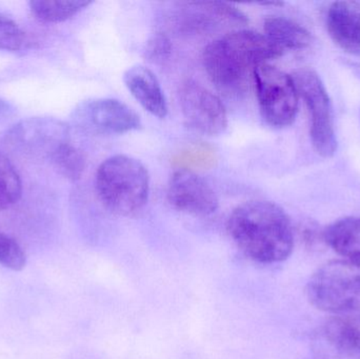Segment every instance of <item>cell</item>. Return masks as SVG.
Listing matches in <instances>:
<instances>
[{
	"mask_svg": "<svg viewBox=\"0 0 360 359\" xmlns=\"http://www.w3.org/2000/svg\"><path fill=\"white\" fill-rule=\"evenodd\" d=\"M226 229L239 250L256 263H281L293 251L291 221L273 202L251 200L240 204L229 217Z\"/></svg>",
	"mask_w": 360,
	"mask_h": 359,
	"instance_id": "cell-1",
	"label": "cell"
},
{
	"mask_svg": "<svg viewBox=\"0 0 360 359\" xmlns=\"http://www.w3.org/2000/svg\"><path fill=\"white\" fill-rule=\"evenodd\" d=\"M283 53L266 36L243 30L210 44L203 52V65L219 90L239 94L254 80L256 67L278 58Z\"/></svg>",
	"mask_w": 360,
	"mask_h": 359,
	"instance_id": "cell-2",
	"label": "cell"
},
{
	"mask_svg": "<svg viewBox=\"0 0 360 359\" xmlns=\"http://www.w3.org/2000/svg\"><path fill=\"white\" fill-rule=\"evenodd\" d=\"M96 190L99 200L110 212L120 216H132L147 204L149 173L135 158L112 156L97 170Z\"/></svg>",
	"mask_w": 360,
	"mask_h": 359,
	"instance_id": "cell-3",
	"label": "cell"
},
{
	"mask_svg": "<svg viewBox=\"0 0 360 359\" xmlns=\"http://www.w3.org/2000/svg\"><path fill=\"white\" fill-rule=\"evenodd\" d=\"M307 299L329 313H360V266L332 261L321 266L307 284Z\"/></svg>",
	"mask_w": 360,
	"mask_h": 359,
	"instance_id": "cell-4",
	"label": "cell"
},
{
	"mask_svg": "<svg viewBox=\"0 0 360 359\" xmlns=\"http://www.w3.org/2000/svg\"><path fill=\"white\" fill-rule=\"evenodd\" d=\"M292 78L310 114L313 145L319 155L331 157L338 149V139L329 94L321 77L312 70H298Z\"/></svg>",
	"mask_w": 360,
	"mask_h": 359,
	"instance_id": "cell-5",
	"label": "cell"
},
{
	"mask_svg": "<svg viewBox=\"0 0 360 359\" xmlns=\"http://www.w3.org/2000/svg\"><path fill=\"white\" fill-rule=\"evenodd\" d=\"M254 82L260 113L266 124L275 128L293 124L298 110V93L293 78L264 63L256 67Z\"/></svg>",
	"mask_w": 360,
	"mask_h": 359,
	"instance_id": "cell-6",
	"label": "cell"
},
{
	"mask_svg": "<svg viewBox=\"0 0 360 359\" xmlns=\"http://www.w3.org/2000/svg\"><path fill=\"white\" fill-rule=\"evenodd\" d=\"M70 141L69 126L50 117L21 120L8 129L4 136L8 149L34 159L50 160L53 154Z\"/></svg>",
	"mask_w": 360,
	"mask_h": 359,
	"instance_id": "cell-7",
	"label": "cell"
},
{
	"mask_svg": "<svg viewBox=\"0 0 360 359\" xmlns=\"http://www.w3.org/2000/svg\"><path fill=\"white\" fill-rule=\"evenodd\" d=\"M184 122L195 132L207 136L221 134L228 126V115L222 101L211 91L193 80H186L179 90Z\"/></svg>",
	"mask_w": 360,
	"mask_h": 359,
	"instance_id": "cell-8",
	"label": "cell"
},
{
	"mask_svg": "<svg viewBox=\"0 0 360 359\" xmlns=\"http://www.w3.org/2000/svg\"><path fill=\"white\" fill-rule=\"evenodd\" d=\"M74 124L89 132L124 134L141 128L132 109L116 99H94L80 103L73 112Z\"/></svg>",
	"mask_w": 360,
	"mask_h": 359,
	"instance_id": "cell-9",
	"label": "cell"
},
{
	"mask_svg": "<svg viewBox=\"0 0 360 359\" xmlns=\"http://www.w3.org/2000/svg\"><path fill=\"white\" fill-rule=\"evenodd\" d=\"M168 202L180 212L209 216L217 211L218 198L211 187L194 172L177 171L168 187Z\"/></svg>",
	"mask_w": 360,
	"mask_h": 359,
	"instance_id": "cell-10",
	"label": "cell"
},
{
	"mask_svg": "<svg viewBox=\"0 0 360 359\" xmlns=\"http://www.w3.org/2000/svg\"><path fill=\"white\" fill-rule=\"evenodd\" d=\"M179 27L192 33L207 32L221 23L245 25L247 16L228 2L195 1L180 4Z\"/></svg>",
	"mask_w": 360,
	"mask_h": 359,
	"instance_id": "cell-11",
	"label": "cell"
},
{
	"mask_svg": "<svg viewBox=\"0 0 360 359\" xmlns=\"http://www.w3.org/2000/svg\"><path fill=\"white\" fill-rule=\"evenodd\" d=\"M327 27L333 41L360 57V2L338 1L328 11Z\"/></svg>",
	"mask_w": 360,
	"mask_h": 359,
	"instance_id": "cell-12",
	"label": "cell"
},
{
	"mask_svg": "<svg viewBox=\"0 0 360 359\" xmlns=\"http://www.w3.org/2000/svg\"><path fill=\"white\" fill-rule=\"evenodd\" d=\"M124 81L141 107L152 115L165 118L168 115V103L155 74L143 67L135 65L124 73Z\"/></svg>",
	"mask_w": 360,
	"mask_h": 359,
	"instance_id": "cell-13",
	"label": "cell"
},
{
	"mask_svg": "<svg viewBox=\"0 0 360 359\" xmlns=\"http://www.w3.org/2000/svg\"><path fill=\"white\" fill-rule=\"evenodd\" d=\"M321 334L338 353L360 359V313L340 314L329 318L323 324Z\"/></svg>",
	"mask_w": 360,
	"mask_h": 359,
	"instance_id": "cell-14",
	"label": "cell"
},
{
	"mask_svg": "<svg viewBox=\"0 0 360 359\" xmlns=\"http://www.w3.org/2000/svg\"><path fill=\"white\" fill-rule=\"evenodd\" d=\"M323 240L345 261L360 266V218L346 217L330 225Z\"/></svg>",
	"mask_w": 360,
	"mask_h": 359,
	"instance_id": "cell-15",
	"label": "cell"
},
{
	"mask_svg": "<svg viewBox=\"0 0 360 359\" xmlns=\"http://www.w3.org/2000/svg\"><path fill=\"white\" fill-rule=\"evenodd\" d=\"M266 37L281 51L304 50L312 42L304 27L283 17H269L264 20Z\"/></svg>",
	"mask_w": 360,
	"mask_h": 359,
	"instance_id": "cell-16",
	"label": "cell"
},
{
	"mask_svg": "<svg viewBox=\"0 0 360 359\" xmlns=\"http://www.w3.org/2000/svg\"><path fill=\"white\" fill-rule=\"evenodd\" d=\"M86 0H34L30 1L32 14L42 22H63L90 6Z\"/></svg>",
	"mask_w": 360,
	"mask_h": 359,
	"instance_id": "cell-17",
	"label": "cell"
},
{
	"mask_svg": "<svg viewBox=\"0 0 360 359\" xmlns=\"http://www.w3.org/2000/svg\"><path fill=\"white\" fill-rule=\"evenodd\" d=\"M217 162V153L207 143H196L180 150L172 157V164L179 171L193 172L196 170H209Z\"/></svg>",
	"mask_w": 360,
	"mask_h": 359,
	"instance_id": "cell-18",
	"label": "cell"
},
{
	"mask_svg": "<svg viewBox=\"0 0 360 359\" xmlns=\"http://www.w3.org/2000/svg\"><path fill=\"white\" fill-rule=\"evenodd\" d=\"M50 162L59 174L71 181L82 178L86 169L84 152L71 141L63 143L51 157Z\"/></svg>",
	"mask_w": 360,
	"mask_h": 359,
	"instance_id": "cell-19",
	"label": "cell"
},
{
	"mask_svg": "<svg viewBox=\"0 0 360 359\" xmlns=\"http://www.w3.org/2000/svg\"><path fill=\"white\" fill-rule=\"evenodd\" d=\"M22 183L8 156L0 151V210L11 208L20 200Z\"/></svg>",
	"mask_w": 360,
	"mask_h": 359,
	"instance_id": "cell-20",
	"label": "cell"
},
{
	"mask_svg": "<svg viewBox=\"0 0 360 359\" xmlns=\"http://www.w3.org/2000/svg\"><path fill=\"white\" fill-rule=\"evenodd\" d=\"M34 44L31 36L14 19L0 14V51L25 52Z\"/></svg>",
	"mask_w": 360,
	"mask_h": 359,
	"instance_id": "cell-21",
	"label": "cell"
},
{
	"mask_svg": "<svg viewBox=\"0 0 360 359\" xmlns=\"http://www.w3.org/2000/svg\"><path fill=\"white\" fill-rule=\"evenodd\" d=\"M0 263L13 271H21L27 265V256L20 244L0 231Z\"/></svg>",
	"mask_w": 360,
	"mask_h": 359,
	"instance_id": "cell-22",
	"label": "cell"
},
{
	"mask_svg": "<svg viewBox=\"0 0 360 359\" xmlns=\"http://www.w3.org/2000/svg\"><path fill=\"white\" fill-rule=\"evenodd\" d=\"M172 52V44L165 34L158 33L148 41L145 50L147 60L153 63H162L168 60Z\"/></svg>",
	"mask_w": 360,
	"mask_h": 359,
	"instance_id": "cell-23",
	"label": "cell"
},
{
	"mask_svg": "<svg viewBox=\"0 0 360 359\" xmlns=\"http://www.w3.org/2000/svg\"><path fill=\"white\" fill-rule=\"evenodd\" d=\"M14 112V107L12 103H8L6 99L0 98V119L11 115Z\"/></svg>",
	"mask_w": 360,
	"mask_h": 359,
	"instance_id": "cell-24",
	"label": "cell"
}]
</instances>
